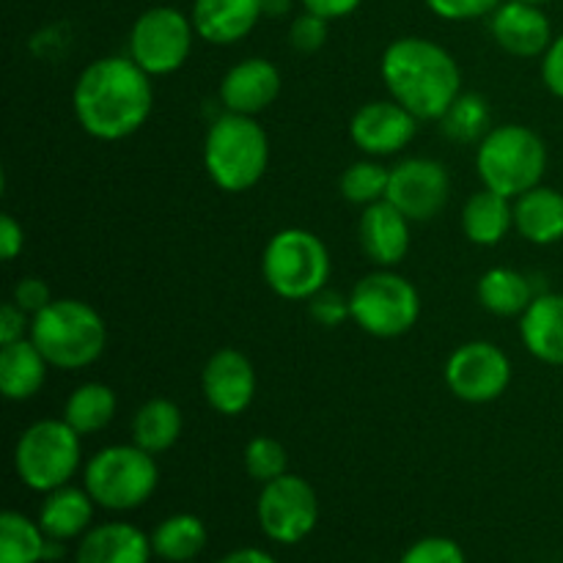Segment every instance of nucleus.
I'll return each instance as SVG.
<instances>
[{"label":"nucleus","mask_w":563,"mask_h":563,"mask_svg":"<svg viewBox=\"0 0 563 563\" xmlns=\"http://www.w3.org/2000/svg\"><path fill=\"white\" fill-rule=\"evenodd\" d=\"M80 434L64 418L31 423L14 445V471L33 493H53L80 471Z\"/></svg>","instance_id":"6e6552de"},{"label":"nucleus","mask_w":563,"mask_h":563,"mask_svg":"<svg viewBox=\"0 0 563 563\" xmlns=\"http://www.w3.org/2000/svg\"><path fill=\"white\" fill-rule=\"evenodd\" d=\"M410 223L401 209L390 201H377L372 207H363L361 223H357V236L361 247L377 267H396L405 262L410 251Z\"/></svg>","instance_id":"a211bd4d"},{"label":"nucleus","mask_w":563,"mask_h":563,"mask_svg":"<svg viewBox=\"0 0 563 563\" xmlns=\"http://www.w3.org/2000/svg\"><path fill=\"white\" fill-rule=\"evenodd\" d=\"M22 247H25V231L11 214H3L0 218V256H3V262H14Z\"/></svg>","instance_id":"a19ab883"},{"label":"nucleus","mask_w":563,"mask_h":563,"mask_svg":"<svg viewBox=\"0 0 563 563\" xmlns=\"http://www.w3.org/2000/svg\"><path fill=\"white\" fill-rule=\"evenodd\" d=\"M115 394L110 385L104 383H82L77 385L69 394L64 405V421L75 429L80 438L88 434H99L102 429L110 427V421L115 418Z\"/></svg>","instance_id":"cd10ccee"},{"label":"nucleus","mask_w":563,"mask_h":563,"mask_svg":"<svg viewBox=\"0 0 563 563\" xmlns=\"http://www.w3.org/2000/svg\"><path fill=\"white\" fill-rule=\"evenodd\" d=\"M256 517L267 539L278 544H300L317 528V493L306 478L284 473L275 482L262 484Z\"/></svg>","instance_id":"9b49d317"},{"label":"nucleus","mask_w":563,"mask_h":563,"mask_svg":"<svg viewBox=\"0 0 563 563\" xmlns=\"http://www.w3.org/2000/svg\"><path fill=\"white\" fill-rule=\"evenodd\" d=\"M388 181L390 168L379 165L377 159H357L341 174V196L357 207H372V203L385 201Z\"/></svg>","instance_id":"2f4dec72"},{"label":"nucleus","mask_w":563,"mask_h":563,"mask_svg":"<svg viewBox=\"0 0 563 563\" xmlns=\"http://www.w3.org/2000/svg\"><path fill=\"white\" fill-rule=\"evenodd\" d=\"M49 363L31 339L0 346V390L9 401H27L44 388Z\"/></svg>","instance_id":"b1692460"},{"label":"nucleus","mask_w":563,"mask_h":563,"mask_svg":"<svg viewBox=\"0 0 563 563\" xmlns=\"http://www.w3.org/2000/svg\"><path fill=\"white\" fill-rule=\"evenodd\" d=\"M476 170L484 187L506 198H520L522 192L542 185L548 146L531 126H493L476 148Z\"/></svg>","instance_id":"39448f33"},{"label":"nucleus","mask_w":563,"mask_h":563,"mask_svg":"<svg viewBox=\"0 0 563 563\" xmlns=\"http://www.w3.org/2000/svg\"><path fill=\"white\" fill-rule=\"evenodd\" d=\"M493 38L515 58H542L553 44V25L539 5L522 0H504L493 11Z\"/></svg>","instance_id":"dca6fc26"},{"label":"nucleus","mask_w":563,"mask_h":563,"mask_svg":"<svg viewBox=\"0 0 563 563\" xmlns=\"http://www.w3.org/2000/svg\"><path fill=\"white\" fill-rule=\"evenodd\" d=\"M203 165L223 192H245L264 179L269 165V137L256 115L229 113L209 124Z\"/></svg>","instance_id":"20e7f679"},{"label":"nucleus","mask_w":563,"mask_h":563,"mask_svg":"<svg viewBox=\"0 0 563 563\" xmlns=\"http://www.w3.org/2000/svg\"><path fill=\"white\" fill-rule=\"evenodd\" d=\"M71 104L82 132L97 141H124L152 115V75H146L130 55L97 58L77 77Z\"/></svg>","instance_id":"f257e3e1"},{"label":"nucleus","mask_w":563,"mask_h":563,"mask_svg":"<svg viewBox=\"0 0 563 563\" xmlns=\"http://www.w3.org/2000/svg\"><path fill=\"white\" fill-rule=\"evenodd\" d=\"M295 5V0H262V11L269 20H278V16H286Z\"/></svg>","instance_id":"c03bdc74"},{"label":"nucleus","mask_w":563,"mask_h":563,"mask_svg":"<svg viewBox=\"0 0 563 563\" xmlns=\"http://www.w3.org/2000/svg\"><path fill=\"white\" fill-rule=\"evenodd\" d=\"M440 124H443V132L451 141L482 143V137L493 130V126H489L487 99L478 97V93L462 91L460 97L451 102V108L445 110Z\"/></svg>","instance_id":"7c9ffc66"},{"label":"nucleus","mask_w":563,"mask_h":563,"mask_svg":"<svg viewBox=\"0 0 563 563\" xmlns=\"http://www.w3.org/2000/svg\"><path fill=\"white\" fill-rule=\"evenodd\" d=\"M11 302L20 306L25 313H31V317H36L38 311H44L53 302V297H49V286L44 280L22 278L16 280L14 291H11Z\"/></svg>","instance_id":"4c0bfd02"},{"label":"nucleus","mask_w":563,"mask_h":563,"mask_svg":"<svg viewBox=\"0 0 563 563\" xmlns=\"http://www.w3.org/2000/svg\"><path fill=\"white\" fill-rule=\"evenodd\" d=\"M515 229L533 245H555L563 240V192L537 185L515 198Z\"/></svg>","instance_id":"4be33fe9"},{"label":"nucleus","mask_w":563,"mask_h":563,"mask_svg":"<svg viewBox=\"0 0 563 563\" xmlns=\"http://www.w3.org/2000/svg\"><path fill=\"white\" fill-rule=\"evenodd\" d=\"M522 3H533V5H542V3H550V0H522Z\"/></svg>","instance_id":"a18cd8bd"},{"label":"nucleus","mask_w":563,"mask_h":563,"mask_svg":"<svg viewBox=\"0 0 563 563\" xmlns=\"http://www.w3.org/2000/svg\"><path fill=\"white\" fill-rule=\"evenodd\" d=\"M31 313L22 311L14 302H5L0 308V346L14 344V341L25 339V333H31Z\"/></svg>","instance_id":"58836bf2"},{"label":"nucleus","mask_w":563,"mask_h":563,"mask_svg":"<svg viewBox=\"0 0 563 563\" xmlns=\"http://www.w3.org/2000/svg\"><path fill=\"white\" fill-rule=\"evenodd\" d=\"M93 498L88 489H77L71 484L44 493V504L38 506V526L53 542L77 539L91 528L93 520Z\"/></svg>","instance_id":"5701e85b"},{"label":"nucleus","mask_w":563,"mask_h":563,"mask_svg":"<svg viewBox=\"0 0 563 563\" xmlns=\"http://www.w3.org/2000/svg\"><path fill=\"white\" fill-rule=\"evenodd\" d=\"M196 36L190 16L174 5H154L132 25L130 58L152 77L174 75L190 58Z\"/></svg>","instance_id":"9d476101"},{"label":"nucleus","mask_w":563,"mask_h":563,"mask_svg":"<svg viewBox=\"0 0 563 563\" xmlns=\"http://www.w3.org/2000/svg\"><path fill=\"white\" fill-rule=\"evenodd\" d=\"M511 229H515V203H511V198L500 196L489 187L467 198L465 209H462V231H465L473 245H498Z\"/></svg>","instance_id":"393cba45"},{"label":"nucleus","mask_w":563,"mask_h":563,"mask_svg":"<svg viewBox=\"0 0 563 563\" xmlns=\"http://www.w3.org/2000/svg\"><path fill=\"white\" fill-rule=\"evenodd\" d=\"M476 295L482 308L495 317H522L533 302V286L528 275L511 267H493L478 278Z\"/></svg>","instance_id":"bb28decb"},{"label":"nucleus","mask_w":563,"mask_h":563,"mask_svg":"<svg viewBox=\"0 0 563 563\" xmlns=\"http://www.w3.org/2000/svg\"><path fill=\"white\" fill-rule=\"evenodd\" d=\"M383 82L390 99L418 121H440L462 93V69L454 55L423 36H401L383 53Z\"/></svg>","instance_id":"f03ea898"},{"label":"nucleus","mask_w":563,"mask_h":563,"mask_svg":"<svg viewBox=\"0 0 563 563\" xmlns=\"http://www.w3.org/2000/svg\"><path fill=\"white\" fill-rule=\"evenodd\" d=\"M27 339L38 346L49 368L80 372L102 357L108 346V328L97 308L75 297H64L31 317Z\"/></svg>","instance_id":"7ed1b4c3"},{"label":"nucleus","mask_w":563,"mask_h":563,"mask_svg":"<svg viewBox=\"0 0 563 563\" xmlns=\"http://www.w3.org/2000/svg\"><path fill=\"white\" fill-rule=\"evenodd\" d=\"M511 361L493 341H467L445 363V385L467 405H489L509 390Z\"/></svg>","instance_id":"f8f14e48"},{"label":"nucleus","mask_w":563,"mask_h":563,"mask_svg":"<svg viewBox=\"0 0 563 563\" xmlns=\"http://www.w3.org/2000/svg\"><path fill=\"white\" fill-rule=\"evenodd\" d=\"M47 555V533L20 511L0 517V563H38Z\"/></svg>","instance_id":"c756f323"},{"label":"nucleus","mask_w":563,"mask_h":563,"mask_svg":"<svg viewBox=\"0 0 563 563\" xmlns=\"http://www.w3.org/2000/svg\"><path fill=\"white\" fill-rule=\"evenodd\" d=\"M280 71L267 58H245L220 80V102L229 113L258 115L280 97Z\"/></svg>","instance_id":"f3484780"},{"label":"nucleus","mask_w":563,"mask_h":563,"mask_svg":"<svg viewBox=\"0 0 563 563\" xmlns=\"http://www.w3.org/2000/svg\"><path fill=\"white\" fill-rule=\"evenodd\" d=\"M399 563H467V559L454 539L427 537L412 544Z\"/></svg>","instance_id":"f704fd0d"},{"label":"nucleus","mask_w":563,"mask_h":563,"mask_svg":"<svg viewBox=\"0 0 563 563\" xmlns=\"http://www.w3.org/2000/svg\"><path fill=\"white\" fill-rule=\"evenodd\" d=\"M218 563H278V561L258 548H242V550H234V553H229L225 559H220Z\"/></svg>","instance_id":"37998d69"},{"label":"nucleus","mask_w":563,"mask_h":563,"mask_svg":"<svg viewBox=\"0 0 563 563\" xmlns=\"http://www.w3.org/2000/svg\"><path fill=\"white\" fill-rule=\"evenodd\" d=\"M302 9L311 11V14L324 16V20H341V16H350L352 11H357V5L363 0H300Z\"/></svg>","instance_id":"79ce46f5"},{"label":"nucleus","mask_w":563,"mask_h":563,"mask_svg":"<svg viewBox=\"0 0 563 563\" xmlns=\"http://www.w3.org/2000/svg\"><path fill=\"white\" fill-rule=\"evenodd\" d=\"M181 410L170 399H148L137 407L132 418V443L141 445L148 454H165L174 449L176 440L181 438Z\"/></svg>","instance_id":"a878e982"},{"label":"nucleus","mask_w":563,"mask_h":563,"mask_svg":"<svg viewBox=\"0 0 563 563\" xmlns=\"http://www.w3.org/2000/svg\"><path fill=\"white\" fill-rule=\"evenodd\" d=\"M207 405L225 418L242 416L256 396V368L240 350H218L201 372Z\"/></svg>","instance_id":"2eb2a0df"},{"label":"nucleus","mask_w":563,"mask_h":563,"mask_svg":"<svg viewBox=\"0 0 563 563\" xmlns=\"http://www.w3.org/2000/svg\"><path fill=\"white\" fill-rule=\"evenodd\" d=\"M242 462H245V471L253 482L269 484L275 478H280L284 473H289V454H286V445L275 438H253L251 443L245 445V454H242Z\"/></svg>","instance_id":"473e14b6"},{"label":"nucleus","mask_w":563,"mask_h":563,"mask_svg":"<svg viewBox=\"0 0 563 563\" xmlns=\"http://www.w3.org/2000/svg\"><path fill=\"white\" fill-rule=\"evenodd\" d=\"M352 322L374 339H399L410 333L421 317V295L405 275L374 269L350 291Z\"/></svg>","instance_id":"1a4fd4ad"},{"label":"nucleus","mask_w":563,"mask_h":563,"mask_svg":"<svg viewBox=\"0 0 563 563\" xmlns=\"http://www.w3.org/2000/svg\"><path fill=\"white\" fill-rule=\"evenodd\" d=\"M152 548L163 561L187 563L207 548V526L196 515H170L154 528Z\"/></svg>","instance_id":"c85d7f7f"},{"label":"nucleus","mask_w":563,"mask_h":563,"mask_svg":"<svg viewBox=\"0 0 563 563\" xmlns=\"http://www.w3.org/2000/svg\"><path fill=\"white\" fill-rule=\"evenodd\" d=\"M542 82L553 97L563 99V33L553 38L548 53L542 55Z\"/></svg>","instance_id":"ea45409f"},{"label":"nucleus","mask_w":563,"mask_h":563,"mask_svg":"<svg viewBox=\"0 0 563 563\" xmlns=\"http://www.w3.org/2000/svg\"><path fill=\"white\" fill-rule=\"evenodd\" d=\"M262 16V0H196L190 11L198 38L220 47L242 42Z\"/></svg>","instance_id":"6ab92c4d"},{"label":"nucleus","mask_w":563,"mask_h":563,"mask_svg":"<svg viewBox=\"0 0 563 563\" xmlns=\"http://www.w3.org/2000/svg\"><path fill=\"white\" fill-rule=\"evenodd\" d=\"M152 537L130 522H102L88 528L77 544V563H148Z\"/></svg>","instance_id":"aec40b11"},{"label":"nucleus","mask_w":563,"mask_h":563,"mask_svg":"<svg viewBox=\"0 0 563 563\" xmlns=\"http://www.w3.org/2000/svg\"><path fill=\"white\" fill-rule=\"evenodd\" d=\"M328 25L330 20H324V16L302 11V14L295 16V22H291L289 44L302 55L317 53V49H322L324 42H328Z\"/></svg>","instance_id":"72a5a7b5"},{"label":"nucleus","mask_w":563,"mask_h":563,"mask_svg":"<svg viewBox=\"0 0 563 563\" xmlns=\"http://www.w3.org/2000/svg\"><path fill=\"white\" fill-rule=\"evenodd\" d=\"M308 313H311L313 322L322 324V328H339L346 319H352L350 295L344 297L341 291L324 286L322 291H317V295L308 300Z\"/></svg>","instance_id":"c9c22d12"},{"label":"nucleus","mask_w":563,"mask_h":563,"mask_svg":"<svg viewBox=\"0 0 563 563\" xmlns=\"http://www.w3.org/2000/svg\"><path fill=\"white\" fill-rule=\"evenodd\" d=\"M159 484L154 454L135 443L108 445L82 467V487L108 511H132L146 504Z\"/></svg>","instance_id":"423d86ee"},{"label":"nucleus","mask_w":563,"mask_h":563,"mask_svg":"<svg viewBox=\"0 0 563 563\" xmlns=\"http://www.w3.org/2000/svg\"><path fill=\"white\" fill-rule=\"evenodd\" d=\"M451 198V176L443 163L432 157H407L390 168L385 201L407 214L412 223L438 218Z\"/></svg>","instance_id":"ddd939ff"},{"label":"nucleus","mask_w":563,"mask_h":563,"mask_svg":"<svg viewBox=\"0 0 563 563\" xmlns=\"http://www.w3.org/2000/svg\"><path fill=\"white\" fill-rule=\"evenodd\" d=\"M432 14L449 22H471L493 14L504 0H423Z\"/></svg>","instance_id":"e433bc0d"},{"label":"nucleus","mask_w":563,"mask_h":563,"mask_svg":"<svg viewBox=\"0 0 563 563\" xmlns=\"http://www.w3.org/2000/svg\"><path fill=\"white\" fill-rule=\"evenodd\" d=\"M418 135V119L396 99H377L355 110L350 137L368 157H390L405 152Z\"/></svg>","instance_id":"4468645a"},{"label":"nucleus","mask_w":563,"mask_h":563,"mask_svg":"<svg viewBox=\"0 0 563 563\" xmlns=\"http://www.w3.org/2000/svg\"><path fill=\"white\" fill-rule=\"evenodd\" d=\"M333 262L313 231L284 229L269 236L262 253V275L269 289L284 300H311L328 286Z\"/></svg>","instance_id":"0eeeda50"},{"label":"nucleus","mask_w":563,"mask_h":563,"mask_svg":"<svg viewBox=\"0 0 563 563\" xmlns=\"http://www.w3.org/2000/svg\"><path fill=\"white\" fill-rule=\"evenodd\" d=\"M520 339L537 361L563 366V295H537L520 317Z\"/></svg>","instance_id":"412c9836"}]
</instances>
